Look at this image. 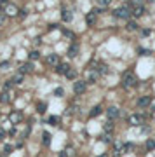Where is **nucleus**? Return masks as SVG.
I'll return each instance as SVG.
<instances>
[{
  "label": "nucleus",
  "instance_id": "1",
  "mask_svg": "<svg viewBox=\"0 0 155 157\" xmlns=\"http://www.w3.org/2000/svg\"><path fill=\"white\" fill-rule=\"evenodd\" d=\"M136 84H138V78H136V75H134L131 70L126 72V73L122 75V87L129 89V87H134Z\"/></svg>",
  "mask_w": 155,
  "mask_h": 157
},
{
  "label": "nucleus",
  "instance_id": "2",
  "mask_svg": "<svg viewBox=\"0 0 155 157\" xmlns=\"http://www.w3.org/2000/svg\"><path fill=\"white\" fill-rule=\"evenodd\" d=\"M113 16L119 18V19H129L131 18V9H129V5H122V7L113 11Z\"/></svg>",
  "mask_w": 155,
  "mask_h": 157
},
{
  "label": "nucleus",
  "instance_id": "3",
  "mask_svg": "<svg viewBox=\"0 0 155 157\" xmlns=\"http://www.w3.org/2000/svg\"><path fill=\"white\" fill-rule=\"evenodd\" d=\"M85 87H87V82H85V80H77V82H73V93L84 94Z\"/></svg>",
  "mask_w": 155,
  "mask_h": 157
},
{
  "label": "nucleus",
  "instance_id": "4",
  "mask_svg": "<svg viewBox=\"0 0 155 157\" xmlns=\"http://www.w3.org/2000/svg\"><path fill=\"white\" fill-rule=\"evenodd\" d=\"M129 124L131 126H141L143 124V115H140V114L129 115Z\"/></svg>",
  "mask_w": 155,
  "mask_h": 157
},
{
  "label": "nucleus",
  "instance_id": "5",
  "mask_svg": "<svg viewBox=\"0 0 155 157\" xmlns=\"http://www.w3.org/2000/svg\"><path fill=\"white\" fill-rule=\"evenodd\" d=\"M70 72V65H66V63H59L56 66V73H59V75H66Z\"/></svg>",
  "mask_w": 155,
  "mask_h": 157
},
{
  "label": "nucleus",
  "instance_id": "6",
  "mask_svg": "<svg viewBox=\"0 0 155 157\" xmlns=\"http://www.w3.org/2000/svg\"><path fill=\"white\" fill-rule=\"evenodd\" d=\"M78 51H80L78 44H71L70 47H68V51H66V54H68V58H75L78 54Z\"/></svg>",
  "mask_w": 155,
  "mask_h": 157
},
{
  "label": "nucleus",
  "instance_id": "7",
  "mask_svg": "<svg viewBox=\"0 0 155 157\" xmlns=\"http://www.w3.org/2000/svg\"><path fill=\"white\" fill-rule=\"evenodd\" d=\"M106 115H108V119H110V121H115V119L119 117V108H117V107H110L108 110H106Z\"/></svg>",
  "mask_w": 155,
  "mask_h": 157
},
{
  "label": "nucleus",
  "instance_id": "8",
  "mask_svg": "<svg viewBox=\"0 0 155 157\" xmlns=\"http://www.w3.org/2000/svg\"><path fill=\"white\" fill-rule=\"evenodd\" d=\"M45 61H47V65H51V66H58V65H59V56H58V54H49V56L45 58Z\"/></svg>",
  "mask_w": 155,
  "mask_h": 157
},
{
  "label": "nucleus",
  "instance_id": "9",
  "mask_svg": "<svg viewBox=\"0 0 155 157\" xmlns=\"http://www.w3.org/2000/svg\"><path fill=\"white\" fill-rule=\"evenodd\" d=\"M150 103H152V96H141L140 100H138V107L145 108V107H148Z\"/></svg>",
  "mask_w": 155,
  "mask_h": 157
},
{
  "label": "nucleus",
  "instance_id": "10",
  "mask_svg": "<svg viewBox=\"0 0 155 157\" xmlns=\"http://www.w3.org/2000/svg\"><path fill=\"white\" fill-rule=\"evenodd\" d=\"M31 72H33V65L31 63H23L21 66H19V73H23V75L31 73Z\"/></svg>",
  "mask_w": 155,
  "mask_h": 157
},
{
  "label": "nucleus",
  "instance_id": "11",
  "mask_svg": "<svg viewBox=\"0 0 155 157\" xmlns=\"http://www.w3.org/2000/svg\"><path fill=\"white\" fill-rule=\"evenodd\" d=\"M61 19H63L64 23H70L71 19H73V14H71V11H68V9H63V11H61Z\"/></svg>",
  "mask_w": 155,
  "mask_h": 157
},
{
  "label": "nucleus",
  "instance_id": "12",
  "mask_svg": "<svg viewBox=\"0 0 155 157\" xmlns=\"http://www.w3.org/2000/svg\"><path fill=\"white\" fill-rule=\"evenodd\" d=\"M98 77H99L98 72H96V70H91V72H89V75H87V80H85V82H87V84H94V82L98 80Z\"/></svg>",
  "mask_w": 155,
  "mask_h": 157
},
{
  "label": "nucleus",
  "instance_id": "13",
  "mask_svg": "<svg viewBox=\"0 0 155 157\" xmlns=\"http://www.w3.org/2000/svg\"><path fill=\"white\" fill-rule=\"evenodd\" d=\"M5 12H7L9 16H16V14H19V9L16 7L14 4H9L7 7H5Z\"/></svg>",
  "mask_w": 155,
  "mask_h": 157
},
{
  "label": "nucleus",
  "instance_id": "14",
  "mask_svg": "<svg viewBox=\"0 0 155 157\" xmlns=\"http://www.w3.org/2000/svg\"><path fill=\"white\" fill-rule=\"evenodd\" d=\"M96 18H98V14H94V12H89V14L85 16V23H87V25H89V26H92V25H94V23H96Z\"/></svg>",
  "mask_w": 155,
  "mask_h": 157
},
{
  "label": "nucleus",
  "instance_id": "15",
  "mask_svg": "<svg viewBox=\"0 0 155 157\" xmlns=\"http://www.w3.org/2000/svg\"><path fill=\"white\" fill-rule=\"evenodd\" d=\"M9 119H11V122H12V124H18V122L23 119V115L19 114V112H12V114L9 115Z\"/></svg>",
  "mask_w": 155,
  "mask_h": 157
},
{
  "label": "nucleus",
  "instance_id": "16",
  "mask_svg": "<svg viewBox=\"0 0 155 157\" xmlns=\"http://www.w3.org/2000/svg\"><path fill=\"white\" fill-rule=\"evenodd\" d=\"M133 14L138 18V16H143L145 14V7L143 5H136V7H133Z\"/></svg>",
  "mask_w": 155,
  "mask_h": 157
},
{
  "label": "nucleus",
  "instance_id": "17",
  "mask_svg": "<svg viewBox=\"0 0 155 157\" xmlns=\"http://www.w3.org/2000/svg\"><path fill=\"white\" fill-rule=\"evenodd\" d=\"M101 112H103V108L99 107V105H96V107H92V110L89 112V115H91V117H98V115H101Z\"/></svg>",
  "mask_w": 155,
  "mask_h": 157
},
{
  "label": "nucleus",
  "instance_id": "18",
  "mask_svg": "<svg viewBox=\"0 0 155 157\" xmlns=\"http://www.w3.org/2000/svg\"><path fill=\"white\" fill-rule=\"evenodd\" d=\"M11 80H12V84H21L23 80H25V75H23V73H19V72H18V73H16L14 77L11 78Z\"/></svg>",
  "mask_w": 155,
  "mask_h": 157
},
{
  "label": "nucleus",
  "instance_id": "19",
  "mask_svg": "<svg viewBox=\"0 0 155 157\" xmlns=\"http://www.w3.org/2000/svg\"><path fill=\"white\" fill-rule=\"evenodd\" d=\"M94 70L98 72V73H108V68H106V65H103V63H98Z\"/></svg>",
  "mask_w": 155,
  "mask_h": 157
},
{
  "label": "nucleus",
  "instance_id": "20",
  "mask_svg": "<svg viewBox=\"0 0 155 157\" xmlns=\"http://www.w3.org/2000/svg\"><path fill=\"white\" fill-rule=\"evenodd\" d=\"M0 101H2V103H9V101H11V94H9L7 91H4V93L0 94Z\"/></svg>",
  "mask_w": 155,
  "mask_h": 157
},
{
  "label": "nucleus",
  "instance_id": "21",
  "mask_svg": "<svg viewBox=\"0 0 155 157\" xmlns=\"http://www.w3.org/2000/svg\"><path fill=\"white\" fill-rule=\"evenodd\" d=\"M96 2H98L99 9H105V7H108V5L112 4V0H96Z\"/></svg>",
  "mask_w": 155,
  "mask_h": 157
},
{
  "label": "nucleus",
  "instance_id": "22",
  "mask_svg": "<svg viewBox=\"0 0 155 157\" xmlns=\"http://www.w3.org/2000/svg\"><path fill=\"white\" fill-rule=\"evenodd\" d=\"M42 136H44V138H42V143L45 145V147H49V143H51V135L47 133V131H45Z\"/></svg>",
  "mask_w": 155,
  "mask_h": 157
},
{
  "label": "nucleus",
  "instance_id": "23",
  "mask_svg": "<svg viewBox=\"0 0 155 157\" xmlns=\"http://www.w3.org/2000/svg\"><path fill=\"white\" fill-rule=\"evenodd\" d=\"M153 149H155V138L147 140V150H153Z\"/></svg>",
  "mask_w": 155,
  "mask_h": 157
},
{
  "label": "nucleus",
  "instance_id": "24",
  "mask_svg": "<svg viewBox=\"0 0 155 157\" xmlns=\"http://www.w3.org/2000/svg\"><path fill=\"white\" fill-rule=\"evenodd\" d=\"M136 28H138L136 21H127V30H129V32H134Z\"/></svg>",
  "mask_w": 155,
  "mask_h": 157
},
{
  "label": "nucleus",
  "instance_id": "25",
  "mask_svg": "<svg viewBox=\"0 0 155 157\" xmlns=\"http://www.w3.org/2000/svg\"><path fill=\"white\" fill-rule=\"evenodd\" d=\"M61 32H63V35H64V37H68V38H75V33H73V32H70V30L63 28Z\"/></svg>",
  "mask_w": 155,
  "mask_h": 157
},
{
  "label": "nucleus",
  "instance_id": "26",
  "mask_svg": "<svg viewBox=\"0 0 155 157\" xmlns=\"http://www.w3.org/2000/svg\"><path fill=\"white\" fill-rule=\"evenodd\" d=\"M38 58H40V52H38V51H31V52H30V59H31V61H35Z\"/></svg>",
  "mask_w": 155,
  "mask_h": 157
},
{
  "label": "nucleus",
  "instance_id": "27",
  "mask_svg": "<svg viewBox=\"0 0 155 157\" xmlns=\"http://www.w3.org/2000/svg\"><path fill=\"white\" fill-rule=\"evenodd\" d=\"M7 5H9V0H0V14H2V11H5Z\"/></svg>",
  "mask_w": 155,
  "mask_h": 157
},
{
  "label": "nucleus",
  "instance_id": "28",
  "mask_svg": "<svg viewBox=\"0 0 155 157\" xmlns=\"http://www.w3.org/2000/svg\"><path fill=\"white\" fill-rule=\"evenodd\" d=\"M64 77H66V78H71V80H73V78L77 77V72H75V70H71V68H70V72H68V73H66Z\"/></svg>",
  "mask_w": 155,
  "mask_h": 157
},
{
  "label": "nucleus",
  "instance_id": "29",
  "mask_svg": "<svg viewBox=\"0 0 155 157\" xmlns=\"http://www.w3.org/2000/svg\"><path fill=\"white\" fill-rule=\"evenodd\" d=\"M133 150H134L133 143H124V152H133Z\"/></svg>",
  "mask_w": 155,
  "mask_h": 157
},
{
  "label": "nucleus",
  "instance_id": "30",
  "mask_svg": "<svg viewBox=\"0 0 155 157\" xmlns=\"http://www.w3.org/2000/svg\"><path fill=\"white\" fill-rule=\"evenodd\" d=\"M45 108H47V105H45V103H38V105H37V110H38L40 114H44V112H45Z\"/></svg>",
  "mask_w": 155,
  "mask_h": 157
},
{
  "label": "nucleus",
  "instance_id": "31",
  "mask_svg": "<svg viewBox=\"0 0 155 157\" xmlns=\"http://www.w3.org/2000/svg\"><path fill=\"white\" fill-rule=\"evenodd\" d=\"M58 122H59V117H56V115H52V117H49V124H52V126H56Z\"/></svg>",
  "mask_w": 155,
  "mask_h": 157
},
{
  "label": "nucleus",
  "instance_id": "32",
  "mask_svg": "<svg viewBox=\"0 0 155 157\" xmlns=\"http://www.w3.org/2000/svg\"><path fill=\"white\" fill-rule=\"evenodd\" d=\"M138 54H140V56H148V54H150V51H148V49H143V47H140V49H138Z\"/></svg>",
  "mask_w": 155,
  "mask_h": 157
},
{
  "label": "nucleus",
  "instance_id": "33",
  "mask_svg": "<svg viewBox=\"0 0 155 157\" xmlns=\"http://www.w3.org/2000/svg\"><path fill=\"white\" fill-rule=\"evenodd\" d=\"M141 2H143V0H131V2H129V7H136V5H141Z\"/></svg>",
  "mask_w": 155,
  "mask_h": 157
},
{
  "label": "nucleus",
  "instance_id": "34",
  "mask_svg": "<svg viewBox=\"0 0 155 157\" xmlns=\"http://www.w3.org/2000/svg\"><path fill=\"white\" fill-rule=\"evenodd\" d=\"M9 66H11V61H2V63H0V68H2V70H7Z\"/></svg>",
  "mask_w": 155,
  "mask_h": 157
},
{
  "label": "nucleus",
  "instance_id": "35",
  "mask_svg": "<svg viewBox=\"0 0 155 157\" xmlns=\"http://www.w3.org/2000/svg\"><path fill=\"white\" fill-rule=\"evenodd\" d=\"M112 129H113V124H112V122H110V121L105 122V131H106V133H108V131H112Z\"/></svg>",
  "mask_w": 155,
  "mask_h": 157
},
{
  "label": "nucleus",
  "instance_id": "36",
  "mask_svg": "<svg viewBox=\"0 0 155 157\" xmlns=\"http://www.w3.org/2000/svg\"><path fill=\"white\" fill-rule=\"evenodd\" d=\"M12 86H14V84H12V80H7V82L4 84V89H5V91H9V89H11Z\"/></svg>",
  "mask_w": 155,
  "mask_h": 157
},
{
  "label": "nucleus",
  "instance_id": "37",
  "mask_svg": "<svg viewBox=\"0 0 155 157\" xmlns=\"http://www.w3.org/2000/svg\"><path fill=\"white\" fill-rule=\"evenodd\" d=\"M101 142L110 143V142H112V138H110V135H103V136H101Z\"/></svg>",
  "mask_w": 155,
  "mask_h": 157
},
{
  "label": "nucleus",
  "instance_id": "38",
  "mask_svg": "<svg viewBox=\"0 0 155 157\" xmlns=\"http://www.w3.org/2000/svg\"><path fill=\"white\" fill-rule=\"evenodd\" d=\"M19 16H21V18H26V16H28V11H26V9H19Z\"/></svg>",
  "mask_w": 155,
  "mask_h": 157
},
{
  "label": "nucleus",
  "instance_id": "39",
  "mask_svg": "<svg viewBox=\"0 0 155 157\" xmlns=\"http://www.w3.org/2000/svg\"><path fill=\"white\" fill-rule=\"evenodd\" d=\"M11 152H12V147H11V145H5V147H4V154H11Z\"/></svg>",
  "mask_w": 155,
  "mask_h": 157
},
{
  "label": "nucleus",
  "instance_id": "40",
  "mask_svg": "<svg viewBox=\"0 0 155 157\" xmlns=\"http://www.w3.org/2000/svg\"><path fill=\"white\" fill-rule=\"evenodd\" d=\"M54 94H56V96H63V89H61V87H58L56 91H54Z\"/></svg>",
  "mask_w": 155,
  "mask_h": 157
},
{
  "label": "nucleus",
  "instance_id": "41",
  "mask_svg": "<svg viewBox=\"0 0 155 157\" xmlns=\"http://www.w3.org/2000/svg\"><path fill=\"white\" fill-rule=\"evenodd\" d=\"M4 23H5V14H0V26H4Z\"/></svg>",
  "mask_w": 155,
  "mask_h": 157
},
{
  "label": "nucleus",
  "instance_id": "42",
  "mask_svg": "<svg viewBox=\"0 0 155 157\" xmlns=\"http://www.w3.org/2000/svg\"><path fill=\"white\" fill-rule=\"evenodd\" d=\"M141 33H143V35H145V37H148V35H150V33H152V30L145 28V30H143V32H141Z\"/></svg>",
  "mask_w": 155,
  "mask_h": 157
},
{
  "label": "nucleus",
  "instance_id": "43",
  "mask_svg": "<svg viewBox=\"0 0 155 157\" xmlns=\"http://www.w3.org/2000/svg\"><path fill=\"white\" fill-rule=\"evenodd\" d=\"M58 157H68V152L63 150V152H59V154H58Z\"/></svg>",
  "mask_w": 155,
  "mask_h": 157
},
{
  "label": "nucleus",
  "instance_id": "44",
  "mask_svg": "<svg viewBox=\"0 0 155 157\" xmlns=\"http://www.w3.org/2000/svg\"><path fill=\"white\" fill-rule=\"evenodd\" d=\"M4 136H5V133H4V129H0V140H4Z\"/></svg>",
  "mask_w": 155,
  "mask_h": 157
},
{
  "label": "nucleus",
  "instance_id": "45",
  "mask_svg": "<svg viewBox=\"0 0 155 157\" xmlns=\"http://www.w3.org/2000/svg\"><path fill=\"white\" fill-rule=\"evenodd\" d=\"M152 110H153V112H155V103H153V105H152Z\"/></svg>",
  "mask_w": 155,
  "mask_h": 157
},
{
  "label": "nucleus",
  "instance_id": "46",
  "mask_svg": "<svg viewBox=\"0 0 155 157\" xmlns=\"http://www.w3.org/2000/svg\"><path fill=\"white\" fill-rule=\"evenodd\" d=\"M99 157H108V155H106V154H103V155H99Z\"/></svg>",
  "mask_w": 155,
  "mask_h": 157
},
{
  "label": "nucleus",
  "instance_id": "47",
  "mask_svg": "<svg viewBox=\"0 0 155 157\" xmlns=\"http://www.w3.org/2000/svg\"><path fill=\"white\" fill-rule=\"evenodd\" d=\"M150 2H155V0H150Z\"/></svg>",
  "mask_w": 155,
  "mask_h": 157
}]
</instances>
